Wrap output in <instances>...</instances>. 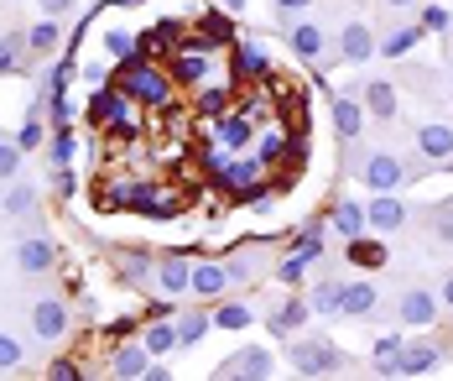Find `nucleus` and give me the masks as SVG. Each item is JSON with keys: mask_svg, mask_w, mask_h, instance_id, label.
<instances>
[{"mask_svg": "<svg viewBox=\"0 0 453 381\" xmlns=\"http://www.w3.org/2000/svg\"><path fill=\"white\" fill-rule=\"evenodd\" d=\"M126 95L136 99V105H146V110H162L167 99H173V74H162L151 58H131V63H120V79H115Z\"/></svg>", "mask_w": 453, "mask_h": 381, "instance_id": "1", "label": "nucleus"}, {"mask_svg": "<svg viewBox=\"0 0 453 381\" xmlns=\"http://www.w3.org/2000/svg\"><path fill=\"white\" fill-rule=\"evenodd\" d=\"M355 178H360L370 193H396V189L411 178V167L396 157V152H370V157H360Z\"/></svg>", "mask_w": 453, "mask_h": 381, "instance_id": "2", "label": "nucleus"}, {"mask_svg": "<svg viewBox=\"0 0 453 381\" xmlns=\"http://www.w3.org/2000/svg\"><path fill=\"white\" fill-rule=\"evenodd\" d=\"M287 361H292L303 377H328V371L344 366V355H339L328 339H297V345H287Z\"/></svg>", "mask_w": 453, "mask_h": 381, "instance_id": "3", "label": "nucleus"}, {"mask_svg": "<svg viewBox=\"0 0 453 381\" xmlns=\"http://www.w3.org/2000/svg\"><path fill=\"white\" fill-rule=\"evenodd\" d=\"M411 209L402 204V193H370V204H365V230H375V236H396V230H407Z\"/></svg>", "mask_w": 453, "mask_h": 381, "instance_id": "4", "label": "nucleus"}, {"mask_svg": "<svg viewBox=\"0 0 453 381\" xmlns=\"http://www.w3.org/2000/svg\"><path fill=\"white\" fill-rule=\"evenodd\" d=\"M261 167H266L261 157H214V162H209V173H214L229 193H245L250 183H261Z\"/></svg>", "mask_w": 453, "mask_h": 381, "instance_id": "5", "label": "nucleus"}, {"mask_svg": "<svg viewBox=\"0 0 453 381\" xmlns=\"http://www.w3.org/2000/svg\"><path fill=\"white\" fill-rule=\"evenodd\" d=\"M417 152L433 167H453V121H422L417 126Z\"/></svg>", "mask_w": 453, "mask_h": 381, "instance_id": "6", "label": "nucleus"}, {"mask_svg": "<svg viewBox=\"0 0 453 381\" xmlns=\"http://www.w3.org/2000/svg\"><path fill=\"white\" fill-rule=\"evenodd\" d=\"M355 95H360L370 121H396L402 115V99H396V84L391 79H365V84H355Z\"/></svg>", "mask_w": 453, "mask_h": 381, "instance_id": "7", "label": "nucleus"}, {"mask_svg": "<svg viewBox=\"0 0 453 381\" xmlns=\"http://www.w3.org/2000/svg\"><path fill=\"white\" fill-rule=\"evenodd\" d=\"M281 27H287V48L297 52L303 63H318V58L328 52V32H323L318 21H297V16L287 21V16H281Z\"/></svg>", "mask_w": 453, "mask_h": 381, "instance_id": "8", "label": "nucleus"}, {"mask_svg": "<svg viewBox=\"0 0 453 381\" xmlns=\"http://www.w3.org/2000/svg\"><path fill=\"white\" fill-rule=\"evenodd\" d=\"M328 121H334V136H339V142H355V136L365 131V121H370V115H365L360 95L349 89V95H334V99H328Z\"/></svg>", "mask_w": 453, "mask_h": 381, "instance_id": "9", "label": "nucleus"}, {"mask_svg": "<svg viewBox=\"0 0 453 381\" xmlns=\"http://www.w3.org/2000/svg\"><path fill=\"white\" fill-rule=\"evenodd\" d=\"M438 308H443V298H433L427 287H407V292L396 298V319L411 324V330H427V324L438 319Z\"/></svg>", "mask_w": 453, "mask_h": 381, "instance_id": "10", "label": "nucleus"}, {"mask_svg": "<svg viewBox=\"0 0 453 381\" xmlns=\"http://www.w3.org/2000/svg\"><path fill=\"white\" fill-rule=\"evenodd\" d=\"M380 52V37L365 27V21H344V32H339V58L344 63H370Z\"/></svg>", "mask_w": 453, "mask_h": 381, "instance_id": "11", "label": "nucleus"}, {"mask_svg": "<svg viewBox=\"0 0 453 381\" xmlns=\"http://www.w3.org/2000/svg\"><path fill=\"white\" fill-rule=\"evenodd\" d=\"M32 334H37V339H63V334H68V303L37 298V303H32Z\"/></svg>", "mask_w": 453, "mask_h": 381, "instance_id": "12", "label": "nucleus"}, {"mask_svg": "<svg viewBox=\"0 0 453 381\" xmlns=\"http://www.w3.org/2000/svg\"><path fill=\"white\" fill-rule=\"evenodd\" d=\"M178 84H188V89H203L209 79H214V63H209V52L203 48H188V52H178L173 58V68H167Z\"/></svg>", "mask_w": 453, "mask_h": 381, "instance_id": "13", "label": "nucleus"}, {"mask_svg": "<svg viewBox=\"0 0 453 381\" xmlns=\"http://www.w3.org/2000/svg\"><path fill=\"white\" fill-rule=\"evenodd\" d=\"M16 267L27 272V277H37V272H52L58 267V245L47 236H27L21 245H16Z\"/></svg>", "mask_w": 453, "mask_h": 381, "instance_id": "14", "label": "nucleus"}, {"mask_svg": "<svg viewBox=\"0 0 453 381\" xmlns=\"http://www.w3.org/2000/svg\"><path fill=\"white\" fill-rule=\"evenodd\" d=\"M214 377H250V381L272 377V350H261V345H245L240 355H229Z\"/></svg>", "mask_w": 453, "mask_h": 381, "instance_id": "15", "label": "nucleus"}, {"mask_svg": "<svg viewBox=\"0 0 453 381\" xmlns=\"http://www.w3.org/2000/svg\"><path fill=\"white\" fill-rule=\"evenodd\" d=\"M219 142H225V152H245L256 142V110H225L219 115Z\"/></svg>", "mask_w": 453, "mask_h": 381, "instance_id": "16", "label": "nucleus"}, {"mask_svg": "<svg viewBox=\"0 0 453 381\" xmlns=\"http://www.w3.org/2000/svg\"><path fill=\"white\" fill-rule=\"evenodd\" d=\"M229 267L225 261H198V267H193V283H188V292H198V298H209V303H214V298H225L229 292Z\"/></svg>", "mask_w": 453, "mask_h": 381, "instance_id": "17", "label": "nucleus"}, {"mask_svg": "<svg viewBox=\"0 0 453 381\" xmlns=\"http://www.w3.org/2000/svg\"><path fill=\"white\" fill-rule=\"evenodd\" d=\"M225 267H229V283L240 287V283H261V277H266V267H272V261H266V251H256V245H250V251H245V245H240V251H234V256H229Z\"/></svg>", "mask_w": 453, "mask_h": 381, "instance_id": "18", "label": "nucleus"}, {"mask_svg": "<svg viewBox=\"0 0 453 381\" xmlns=\"http://www.w3.org/2000/svg\"><path fill=\"white\" fill-rule=\"evenodd\" d=\"M141 345H146V355H151V361H167L173 350H182V339H178V319H167V314H162V319H157L151 330L141 334Z\"/></svg>", "mask_w": 453, "mask_h": 381, "instance_id": "19", "label": "nucleus"}, {"mask_svg": "<svg viewBox=\"0 0 453 381\" xmlns=\"http://www.w3.org/2000/svg\"><path fill=\"white\" fill-rule=\"evenodd\" d=\"M422 37H427V27H422V21H402V27H391V32L380 37V58H407Z\"/></svg>", "mask_w": 453, "mask_h": 381, "instance_id": "20", "label": "nucleus"}, {"mask_svg": "<svg viewBox=\"0 0 453 381\" xmlns=\"http://www.w3.org/2000/svg\"><path fill=\"white\" fill-rule=\"evenodd\" d=\"M396 366H402V377H427V371L438 366V345H427V339L402 345V350H396Z\"/></svg>", "mask_w": 453, "mask_h": 381, "instance_id": "21", "label": "nucleus"}, {"mask_svg": "<svg viewBox=\"0 0 453 381\" xmlns=\"http://www.w3.org/2000/svg\"><path fill=\"white\" fill-rule=\"evenodd\" d=\"M188 283H193V261H182V256H162V261H157V287H162L167 298L188 292Z\"/></svg>", "mask_w": 453, "mask_h": 381, "instance_id": "22", "label": "nucleus"}, {"mask_svg": "<svg viewBox=\"0 0 453 381\" xmlns=\"http://www.w3.org/2000/svg\"><path fill=\"white\" fill-rule=\"evenodd\" d=\"M225 43H229V21L219 11H209V16L193 27V37H188V48H203V52H219Z\"/></svg>", "mask_w": 453, "mask_h": 381, "instance_id": "23", "label": "nucleus"}, {"mask_svg": "<svg viewBox=\"0 0 453 381\" xmlns=\"http://www.w3.org/2000/svg\"><path fill=\"white\" fill-rule=\"evenodd\" d=\"M323 220H334V230L349 240L365 230V204H355V198H334V209H323Z\"/></svg>", "mask_w": 453, "mask_h": 381, "instance_id": "24", "label": "nucleus"}, {"mask_svg": "<svg viewBox=\"0 0 453 381\" xmlns=\"http://www.w3.org/2000/svg\"><path fill=\"white\" fill-rule=\"evenodd\" d=\"M380 308V287L375 283H344V314L349 319H370Z\"/></svg>", "mask_w": 453, "mask_h": 381, "instance_id": "25", "label": "nucleus"}, {"mask_svg": "<svg viewBox=\"0 0 453 381\" xmlns=\"http://www.w3.org/2000/svg\"><path fill=\"white\" fill-rule=\"evenodd\" d=\"M344 256H349L355 267H370V272H380L391 251H386L380 240H370V236H365V230H360V236H349V245H344Z\"/></svg>", "mask_w": 453, "mask_h": 381, "instance_id": "26", "label": "nucleus"}, {"mask_svg": "<svg viewBox=\"0 0 453 381\" xmlns=\"http://www.w3.org/2000/svg\"><path fill=\"white\" fill-rule=\"evenodd\" d=\"M308 314H313V308H308L303 298H287V303L276 308V314L266 319V324H272V334H276V339H287L292 330H303V324H308Z\"/></svg>", "mask_w": 453, "mask_h": 381, "instance_id": "27", "label": "nucleus"}, {"mask_svg": "<svg viewBox=\"0 0 453 381\" xmlns=\"http://www.w3.org/2000/svg\"><path fill=\"white\" fill-rule=\"evenodd\" d=\"M58 48H63V27H58L52 16H42V21L27 32V52H32V58H52Z\"/></svg>", "mask_w": 453, "mask_h": 381, "instance_id": "28", "label": "nucleus"}, {"mask_svg": "<svg viewBox=\"0 0 453 381\" xmlns=\"http://www.w3.org/2000/svg\"><path fill=\"white\" fill-rule=\"evenodd\" d=\"M234 68H240V79H266V52H261V43L256 37H245L240 48H234Z\"/></svg>", "mask_w": 453, "mask_h": 381, "instance_id": "29", "label": "nucleus"}, {"mask_svg": "<svg viewBox=\"0 0 453 381\" xmlns=\"http://www.w3.org/2000/svg\"><path fill=\"white\" fill-rule=\"evenodd\" d=\"M308 308H313V314H328V319L344 314V283H318L313 292H308Z\"/></svg>", "mask_w": 453, "mask_h": 381, "instance_id": "30", "label": "nucleus"}, {"mask_svg": "<svg viewBox=\"0 0 453 381\" xmlns=\"http://www.w3.org/2000/svg\"><path fill=\"white\" fill-rule=\"evenodd\" d=\"M146 366H151L146 345H120V350H115V361H110V371H115V377H141Z\"/></svg>", "mask_w": 453, "mask_h": 381, "instance_id": "31", "label": "nucleus"}, {"mask_svg": "<svg viewBox=\"0 0 453 381\" xmlns=\"http://www.w3.org/2000/svg\"><path fill=\"white\" fill-rule=\"evenodd\" d=\"M427 230L438 245H453V198H438V204H427Z\"/></svg>", "mask_w": 453, "mask_h": 381, "instance_id": "32", "label": "nucleus"}, {"mask_svg": "<svg viewBox=\"0 0 453 381\" xmlns=\"http://www.w3.org/2000/svg\"><path fill=\"white\" fill-rule=\"evenodd\" d=\"M209 330H214V314H209V308H193V314H182V319H178L182 350H188V345H198V339H203Z\"/></svg>", "mask_w": 453, "mask_h": 381, "instance_id": "33", "label": "nucleus"}, {"mask_svg": "<svg viewBox=\"0 0 453 381\" xmlns=\"http://www.w3.org/2000/svg\"><path fill=\"white\" fill-rule=\"evenodd\" d=\"M104 52H110L115 63H131V58L141 52L136 32H126V27H110V32H104Z\"/></svg>", "mask_w": 453, "mask_h": 381, "instance_id": "34", "label": "nucleus"}, {"mask_svg": "<svg viewBox=\"0 0 453 381\" xmlns=\"http://www.w3.org/2000/svg\"><path fill=\"white\" fill-rule=\"evenodd\" d=\"M250 324H256L250 303H219L214 308V330H250Z\"/></svg>", "mask_w": 453, "mask_h": 381, "instance_id": "35", "label": "nucleus"}, {"mask_svg": "<svg viewBox=\"0 0 453 381\" xmlns=\"http://www.w3.org/2000/svg\"><path fill=\"white\" fill-rule=\"evenodd\" d=\"M225 110H229V89L209 79V84H203V95H198V115H203V121H219Z\"/></svg>", "mask_w": 453, "mask_h": 381, "instance_id": "36", "label": "nucleus"}, {"mask_svg": "<svg viewBox=\"0 0 453 381\" xmlns=\"http://www.w3.org/2000/svg\"><path fill=\"white\" fill-rule=\"evenodd\" d=\"M0 209H5L11 220H27V214L37 209V189H32V183H16V189L5 193V204H0Z\"/></svg>", "mask_w": 453, "mask_h": 381, "instance_id": "37", "label": "nucleus"}, {"mask_svg": "<svg viewBox=\"0 0 453 381\" xmlns=\"http://www.w3.org/2000/svg\"><path fill=\"white\" fill-rule=\"evenodd\" d=\"M292 251H297V256H308V261H318V256H323V220H313L308 230H297Z\"/></svg>", "mask_w": 453, "mask_h": 381, "instance_id": "38", "label": "nucleus"}, {"mask_svg": "<svg viewBox=\"0 0 453 381\" xmlns=\"http://www.w3.org/2000/svg\"><path fill=\"white\" fill-rule=\"evenodd\" d=\"M21 52H27V32L21 37H0V74H16L21 68Z\"/></svg>", "mask_w": 453, "mask_h": 381, "instance_id": "39", "label": "nucleus"}, {"mask_svg": "<svg viewBox=\"0 0 453 381\" xmlns=\"http://www.w3.org/2000/svg\"><path fill=\"white\" fill-rule=\"evenodd\" d=\"M308 267H313L308 256H297V251H287V256L276 261V277H281V283H303V277H308Z\"/></svg>", "mask_w": 453, "mask_h": 381, "instance_id": "40", "label": "nucleus"}, {"mask_svg": "<svg viewBox=\"0 0 453 381\" xmlns=\"http://www.w3.org/2000/svg\"><path fill=\"white\" fill-rule=\"evenodd\" d=\"M21 157H27V152L16 142H0V183H11V178L21 173Z\"/></svg>", "mask_w": 453, "mask_h": 381, "instance_id": "41", "label": "nucleus"}, {"mask_svg": "<svg viewBox=\"0 0 453 381\" xmlns=\"http://www.w3.org/2000/svg\"><path fill=\"white\" fill-rule=\"evenodd\" d=\"M427 32H453V16L443 11V5H422V16H417Z\"/></svg>", "mask_w": 453, "mask_h": 381, "instance_id": "42", "label": "nucleus"}, {"mask_svg": "<svg viewBox=\"0 0 453 381\" xmlns=\"http://www.w3.org/2000/svg\"><path fill=\"white\" fill-rule=\"evenodd\" d=\"M16 146H21V152H37V146H42V121H37V110H32V121L21 126V136H16Z\"/></svg>", "mask_w": 453, "mask_h": 381, "instance_id": "43", "label": "nucleus"}, {"mask_svg": "<svg viewBox=\"0 0 453 381\" xmlns=\"http://www.w3.org/2000/svg\"><path fill=\"white\" fill-rule=\"evenodd\" d=\"M21 366V345L11 334H0V371H16Z\"/></svg>", "mask_w": 453, "mask_h": 381, "instance_id": "44", "label": "nucleus"}, {"mask_svg": "<svg viewBox=\"0 0 453 381\" xmlns=\"http://www.w3.org/2000/svg\"><path fill=\"white\" fill-rule=\"evenodd\" d=\"M52 162H58V167H68V162H73V136H68V131L52 142Z\"/></svg>", "mask_w": 453, "mask_h": 381, "instance_id": "45", "label": "nucleus"}, {"mask_svg": "<svg viewBox=\"0 0 453 381\" xmlns=\"http://www.w3.org/2000/svg\"><path fill=\"white\" fill-rule=\"evenodd\" d=\"M146 267H151V256H141V251H136V256H126V267H120V277H126V283H136V277L146 272Z\"/></svg>", "mask_w": 453, "mask_h": 381, "instance_id": "46", "label": "nucleus"}, {"mask_svg": "<svg viewBox=\"0 0 453 381\" xmlns=\"http://www.w3.org/2000/svg\"><path fill=\"white\" fill-rule=\"evenodd\" d=\"M313 0H276V16H303Z\"/></svg>", "mask_w": 453, "mask_h": 381, "instance_id": "47", "label": "nucleus"}, {"mask_svg": "<svg viewBox=\"0 0 453 381\" xmlns=\"http://www.w3.org/2000/svg\"><path fill=\"white\" fill-rule=\"evenodd\" d=\"M47 377H52V381H73V377H79V366H73V361H58Z\"/></svg>", "mask_w": 453, "mask_h": 381, "instance_id": "48", "label": "nucleus"}, {"mask_svg": "<svg viewBox=\"0 0 453 381\" xmlns=\"http://www.w3.org/2000/svg\"><path fill=\"white\" fill-rule=\"evenodd\" d=\"M396 350H402V339H396V334H386V339L375 345V355H396Z\"/></svg>", "mask_w": 453, "mask_h": 381, "instance_id": "49", "label": "nucleus"}, {"mask_svg": "<svg viewBox=\"0 0 453 381\" xmlns=\"http://www.w3.org/2000/svg\"><path fill=\"white\" fill-rule=\"evenodd\" d=\"M68 5H73V0H42V16H63Z\"/></svg>", "mask_w": 453, "mask_h": 381, "instance_id": "50", "label": "nucleus"}, {"mask_svg": "<svg viewBox=\"0 0 453 381\" xmlns=\"http://www.w3.org/2000/svg\"><path fill=\"white\" fill-rule=\"evenodd\" d=\"M219 11L225 16H245V0H219Z\"/></svg>", "mask_w": 453, "mask_h": 381, "instance_id": "51", "label": "nucleus"}, {"mask_svg": "<svg viewBox=\"0 0 453 381\" xmlns=\"http://www.w3.org/2000/svg\"><path fill=\"white\" fill-rule=\"evenodd\" d=\"M438 298H443V308H449V314H453V272H449V277H443V292H438Z\"/></svg>", "mask_w": 453, "mask_h": 381, "instance_id": "52", "label": "nucleus"}, {"mask_svg": "<svg viewBox=\"0 0 453 381\" xmlns=\"http://www.w3.org/2000/svg\"><path fill=\"white\" fill-rule=\"evenodd\" d=\"M380 5H391V11H411L417 0H380Z\"/></svg>", "mask_w": 453, "mask_h": 381, "instance_id": "53", "label": "nucleus"}, {"mask_svg": "<svg viewBox=\"0 0 453 381\" xmlns=\"http://www.w3.org/2000/svg\"><path fill=\"white\" fill-rule=\"evenodd\" d=\"M449 58H453V48H449Z\"/></svg>", "mask_w": 453, "mask_h": 381, "instance_id": "54", "label": "nucleus"}]
</instances>
